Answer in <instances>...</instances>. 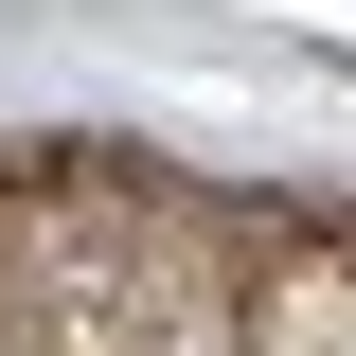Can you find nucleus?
<instances>
[{"label":"nucleus","instance_id":"nucleus-1","mask_svg":"<svg viewBox=\"0 0 356 356\" xmlns=\"http://www.w3.org/2000/svg\"><path fill=\"white\" fill-rule=\"evenodd\" d=\"M36 339L54 356H232V303L161 250H72L36 285Z\"/></svg>","mask_w":356,"mask_h":356}]
</instances>
